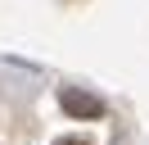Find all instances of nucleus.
<instances>
[{
    "label": "nucleus",
    "instance_id": "1",
    "mask_svg": "<svg viewBox=\"0 0 149 145\" xmlns=\"http://www.w3.org/2000/svg\"><path fill=\"white\" fill-rule=\"evenodd\" d=\"M59 104H63V113H72V118H100L104 113L100 95H86V91H72V86L59 91Z\"/></svg>",
    "mask_w": 149,
    "mask_h": 145
},
{
    "label": "nucleus",
    "instance_id": "2",
    "mask_svg": "<svg viewBox=\"0 0 149 145\" xmlns=\"http://www.w3.org/2000/svg\"><path fill=\"white\" fill-rule=\"evenodd\" d=\"M54 145H91V141H86V136H59Z\"/></svg>",
    "mask_w": 149,
    "mask_h": 145
}]
</instances>
